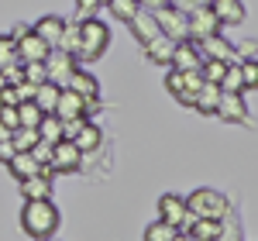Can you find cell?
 <instances>
[{"label":"cell","instance_id":"obj_10","mask_svg":"<svg viewBox=\"0 0 258 241\" xmlns=\"http://www.w3.org/2000/svg\"><path fill=\"white\" fill-rule=\"evenodd\" d=\"M200 55L203 59H217V62H238V48L231 45V41L224 38V35H210V38L197 41Z\"/></svg>","mask_w":258,"mask_h":241},{"label":"cell","instance_id":"obj_34","mask_svg":"<svg viewBox=\"0 0 258 241\" xmlns=\"http://www.w3.org/2000/svg\"><path fill=\"white\" fill-rule=\"evenodd\" d=\"M100 7H103L100 0H76V18H80V21L97 18V14H100Z\"/></svg>","mask_w":258,"mask_h":241},{"label":"cell","instance_id":"obj_31","mask_svg":"<svg viewBox=\"0 0 258 241\" xmlns=\"http://www.w3.org/2000/svg\"><path fill=\"white\" fill-rule=\"evenodd\" d=\"M241 66V80H244V93L258 90V59H238Z\"/></svg>","mask_w":258,"mask_h":241},{"label":"cell","instance_id":"obj_44","mask_svg":"<svg viewBox=\"0 0 258 241\" xmlns=\"http://www.w3.org/2000/svg\"><path fill=\"white\" fill-rule=\"evenodd\" d=\"M172 241H193V238H189L186 231H176V238H172Z\"/></svg>","mask_w":258,"mask_h":241},{"label":"cell","instance_id":"obj_45","mask_svg":"<svg viewBox=\"0 0 258 241\" xmlns=\"http://www.w3.org/2000/svg\"><path fill=\"white\" fill-rule=\"evenodd\" d=\"M4 86H7V76H4V73H0V90H4Z\"/></svg>","mask_w":258,"mask_h":241},{"label":"cell","instance_id":"obj_7","mask_svg":"<svg viewBox=\"0 0 258 241\" xmlns=\"http://www.w3.org/2000/svg\"><path fill=\"white\" fill-rule=\"evenodd\" d=\"M186 28H189V41H203V38H210V35H220V21L210 11V4L189 11L186 14Z\"/></svg>","mask_w":258,"mask_h":241},{"label":"cell","instance_id":"obj_21","mask_svg":"<svg viewBox=\"0 0 258 241\" xmlns=\"http://www.w3.org/2000/svg\"><path fill=\"white\" fill-rule=\"evenodd\" d=\"M7 169H11V176L21 183V179H28V176H38L41 162L35 159V152H14V159L7 162Z\"/></svg>","mask_w":258,"mask_h":241},{"label":"cell","instance_id":"obj_24","mask_svg":"<svg viewBox=\"0 0 258 241\" xmlns=\"http://www.w3.org/2000/svg\"><path fill=\"white\" fill-rule=\"evenodd\" d=\"M59 93H62V86H55V83H41L38 90H35V107H38L41 114H55Z\"/></svg>","mask_w":258,"mask_h":241},{"label":"cell","instance_id":"obj_4","mask_svg":"<svg viewBox=\"0 0 258 241\" xmlns=\"http://www.w3.org/2000/svg\"><path fill=\"white\" fill-rule=\"evenodd\" d=\"M76 69H80V59L69 55V52H62V48H52L45 55V83H55V86L66 90V83H69V76Z\"/></svg>","mask_w":258,"mask_h":241},{"label":"cell","instance_id":"obj_15","mask_svg":"<svg viewBox=\"0 0 258 241\" xmlns=\"http://www.w3.org/2000/svg\"><path fill=\"white\" fill-rule=\"evenodd\" d=\"M31 31H35L48 48H59V45H62V31H66V21L55 18V14H45L41 21H35V28H31Z\"/></svg>","mask_w":258,"mask_h":241},{"label":"cell","instance_id":"obj_33","mask_svg":"<svg viewBox=\"0 0 258 241\" xmlns=\"http://www.w3.org/2000/svg\"><path fill=\"white\" fill-rule=\"evenodd\" d=\"M21 76L28 83H45V62H21Z\"/></svg>","mask_w":258,"mask_h":241},{"label":"cell","instance_id":"obj_32","mask_svg":"<svg viewBox=\"0 0 258 241\" xmlns=\"http://www.w3.org/2000/svg\"><path fill=\"white\" fill-rule=\"evenodd\" d=\"M11 62H21L18 59V45H14L11 35H0V73H4Z\"/></svg>","mask_w":258,"mask_h":241},{"label":"cell","instance_id":"obj_48","mask_svg":"<svg viewBox=\"0 0 258 241\" xmlns=\"http://www.w3.org/2000/svg\"><path fill=\"white\" fill-rule=\"evenodd\" d=\"M0 107H4V103H0Z\"/></svg>","mask_w":258,"mask_h":241},{"label":"cell","instance_id":"obj_36","mask_svg":"<svg viewBox=\"0 0 258 241\" xmlns=\"http://www.w3.org/2000/svg\"><path fill=\"white\" fill-rule=\"evenodd\" d=\"M210 0H169V7H176L182 14H189V11H197V7H207Z\"/></svg>","mask_w":258,"mask_h":241},{"label":"cell","instance_id":"obj_11","mask_svg":"<svg viewBox=\"0 0 258 241\" xmlns=\"http://www.w3.org/2000/svg\"><path fill=\"white\" fill-rule=\"evenodd\" d=\"M217 117L227 120V124H244V120H248V103H244V93H220Z\"/></svg>","mask_w":258,"mask_h":241},{"label":"cell","instance_id":"obj_17","mask_svg":"<svg viewBox=\"0 0 258 241\" xmlns=\"http://www.w3.org/2000/svg\"><path fill=\"white\" fill-rule=\"evenodd\" d=\"M141 48H145L148 62H155V66H172V52H176V41L169 38V35H155L152 41H145Z\"/></svg>","mask_w":258,"mask_h":241},{"label":"cell","instance_id":"obj_5","mask_svg":"<svg viewBox=\"0 0 258 241\" xmlns=\"http://www.w3.org/2000/svg\"><path fill=\"white\" fill-rule=\"evenodd\" d=\"M11 38H14V45H18V59L21 62H45V55L52 52L28 24H18V28L11 31Z\"/></svg>","mask_w":258,"mask_h":241},{"label":"cell","instance_id":"obj_42","mask_svg":"<svg viewBox=\"0 0 258 241\" xmlns=\"http://www.w3.org/2000/svg\"><path fill=\"white\" fill-rule=\"evenodd\" d=\"M138 7H141V11H152V14H155V11H162V7H169V0H138Z\"/></svg>","mask_w":258,"mask_h":241},{"label":"cell","instance_id":"obj_43","mask_svg":"<svg viewBox=\"0 0 258 241\" xmlns=\"http://www.w3.org/2000/svg\"><path fill=\"white\" fill-rule=\"evenodd\" d=\"M7 138H11V128H7V124L0 120V141H7Z\"/></svg>","mask_w":258,"mask_h":241},{"label":"cell","instance_id":"obj_35","mask_svg":"<svg viewBox=\"0 0 258 241\" xmlns=\"http://www.w3.org/2000/svg\"><path fill=\"white\" fill-rule=\"evenodd\" d=\"M165 90H169V93H172V97L179 100V93H182V73L169 69V73H165Z\"/></svg>","mask_w":258,"mask_h":241},{"label":"cell","instance_id":"obj_29","mask_svg":"<svg viewBox=\"0 0 258 241\" xmlns=\"http://www.w3.org/2000/svg\"><path fill=\"white\" fill-rule=\"evenodd\" d=\"M172 238H176V227L165 221H152L145 227V241H172Z\"/></svg>","mask_w":258,"mask_h":241},{"label":"cell","instance_id":"obj_3","mask_svg":"<svg viewBox=\"0 0 258 241\" xmlns=\"http://www.w3.org/2000/svg\"><path fill=\"white\" fill-rule=\"evenodd\" d=\"M107 45H110V28H107L103 21L100 18L80 21V48H76V59L93 62L107 52Z\"/></svg>","mask_w":258,"mask_h":241},{"label":"cell","instance_id":"obj_46","mask_svg":"<svg viewBox=\"0 0 258 241\" xmlns=\"http://www.w3.org/2000/svg\"><path fill=\"white\" fill-rule=\"evenodd\" d=\"M100 4H110V0H100Z\"/></svg>","mask_w":258,"mask_h":241},{"label":"cell","instance_id":"obj_37","mask_svg":"<svg viewBox=\"0 0 258 241\" xmlns=\"http://www.w3.org/2000/svg\"><path fill=\"white\" fill-rule=\"evenodd\" d=\"M41 86V83H38ZM35 83H28V80H21V83H14V90H18V100H35V90H38Z\"/></svg>","mask_w":258,"mask_h":241},{"label":"cell","instance_id":"obj_14","mask_svg":"<svg viewBox=\"0 0 258 241\" xmlns=\"http://www.w3.org/2000/svg\"><path fill=\"white\" fill-rule=\"evenodd\" d=\"M203 66V55H200L197 41H176V52H172V66L169 69H176V73H189V69H200Z\"/></svg>","mask_w":258,"mask_h":241},{"label":"cell","instance_id":"obj_12","mask_svg":"<svg viewBox=\"0 0 258 241\" xmlns=\"http://www.w3.org/2000/svg\"><path fill=\"white\" fill-rule=\"evenodd\" d=\"M21 193H24V200H52V169L41 165L38 176L21 179Z\"/></svg>","mask_w":258,"mask_h":241},{"label":"cell","instance_id":"obj_26","mask_svg":"<svg viewBox=\"0 0 258 241\" xmlns=\"http://www.w3.org/2000/svg\"><path fill=\"white\" fill-rule=\"evenodd\" d=\"M38 138L48 141V145H55V141H62V120L55 117V114H45L38 124Z\"/></svg>","mask_w":258,"mask_h":241},{"label":"cell","instance_id":"obj_8","mask_svg":"<svg viewBox=\"0 0 258 241\" xmlns=\"http://www.w3.org/2000/svg\"><path fill=\"white\" fill-rule=\"evenodd\" d=\"M159 221L172 224L176 231H182L189 224V210H186V197L179 193H162L159 197Z\"/></svg>","mask_w":258,"mask_h":241},{"label":"cell","instance_id":"obj_6","mask_svg":"<svg viewBox=\"0 0 258 241\" xmlns=\"http://www.w3.org/2000/svg\"><path fill=\"white\" fill-rule=\"evenodd\" d=\"M83 159H86V155H83L80 148H76L69 138H62V141L52 145L48 169H52V176H55V172H76V169H83Z\"/></svg>","mask_w":258,"mask_h":241},{"label":"cell","instance_id":"obj_39","mask_svg":"<svg viewBox=\"0 0 258 241\" xmlns=\"http://www.w3.org/2000/svg\"><path fill=\"white\" fill-rule=\"evenodd\" d=\"M31 152H35V159H38L41 165H48V159H52V145H48V141H38Z\"/></svg>","mask_w":258,"mask_h":241},{"label":"cell","instance_id":"obj_1","mask_svg":"<svg viewBox=\"0 0 258 241\" xmlns=\"http://www.w3.org/2000/svg\"><path fill=\"white\" fill-rule=\"evenodd\" d=\"M62 224V214L52 200H24V210H21V227L31 241H45L55 238Z\"/></svg>","mask_w":258,"mask_h":241},{"label":"cell","instance_id":"obj_20","mask_svg":"<svg viewBox=\"0 0 258 241\" xmlns=\"http://www.w3.org/2000/svg\"><path fill=\"white\" fill-rule=\"evenodd\" d=\"M69 141L80 148L83 155H90V152H97L100 145H103V131H100V128H97L90 117H86V120H83V128L76 131V138H69Z\"/></svg>","mask_w":258,"mask_h":241},{"label":"cell","instance_id":"obj_18","mask_svg":"<svg viewBox=\"0 0 258 241\" xmlns=\"http://www.w3.org/2000/svg\"><path fill=\"white\" fill-rule=\"evenodd\" d=\"M66 90H73V93H80L83 100H100V80L93 73H86V69H76L69 83H66Z\"/></svg>","mask_w":258,"mask_h":241},{"label":"cell","instance_id":"obj_25","mask_svg":"<svg viewBox=\"0 0 258 241\" xmlns=\"http://www.w3.org/2000/svg\"><path fill=\"white\" fill-rule=\"evenodd\" d=\"M38 141H41L38 128H14V131H11V145H14L18 152H31Z\"/></svg>","mask_w":258,"mask_h":241},{"label":"cell","instance_id":"obj_19","mask_svg":"<svg viewBox=\"0 0 258 241\" xmlns=\"http://www.w3.org/2000/svg\"><path fill=\"white\" fill-rule=\"evenodd\" d=\"M127 28H131V35L145 45V41H152L155 35H162V28H159V21H155V14L152 11H138L135 18L127 21Z\"/></svg>","mask_w":258,"mask_h":241},{"label":"cell","instance_id":"obj_41","mask_svg":"<svg viewBox=\"0 0 258 241\" xmlns=\"http://www.w3.org/2000/svg\"><path fill=\"white\" fill-rule=\"evenodd\" d=\"M14 152H18V148L11 145V138H7V141H0V162H4V165L14 159Z\"/></svg>","mask_w":258,"mask_h":241},{"label":"cell","instance_id":"obj_38","mask_svg":"<svg viewBox=\"0 0 258 241\" xmlns=\"http://www.w3.org/2000/svg\"><path fill=\"white\" fill-rule=\"evenodd\" d=\"M0 120L14 131V128H21V117H18V107H0Z\"/></svg>","mask_w":258,"mask_h":241},{"label":"cell","instance_id":"obj_47","mask_svg":"<svg viewBox=\"0 0 258 241\" xmlns=\"http://www.w3.org/2000/svg\"><path fill=\"white\" fill-rule=\"evenodd\" d=\"M45 241H52V238H45Z\"/></svg>","mask_w":258,"mask_h":241},{"label":"cell","instance_id":"obj_27","mask_svg":"<svg viewBox=\"0 0 258 241\" xmlns=\"http://www.w3.org/2000/svg\"><path fill=\"white\" fill-rule=\"evenodd\" d=\"M220 93H244V80H241L238 62L227 66V73H224V80H220Z\"/></svg>","mask_w":258,"mask_h":241},{"label":"cell","instance_id":"obj_23","mask_svg":"<svg viewBox=\"0 0 258 241\" xmlns=\"http://www.w3.org/2000/svg\"><path fill=\"white\" fill-rule=\"evenodd\" d=\"M217 103H220V86L217 83H203V90L197 93V100H193V110H200V114H217Z\"/></svg>","mask_w":258,"mask_h":241},{"label":"cell","instance_id":"obj_2","mask_svg":"<svg viewBox=\"0 0 258 241\" xmlns=\"http://www.w3.org/2000/svg\"><path fill=\"white\" fill-rule=\"evenodd\" d=\"M186 210H189V217H200V221H224L231 214V200L220 190L200 186L186 197Z\"/></svg>","mask_w":258,"mask_h":241},{"label":"cell","instance_id":"obj_16","mask_svg":"<svg viewBox=\"0 0 258 241\" xmlns=\"http://www.w3.org/2000/svg\"><path fill=\"white\" fill-rule=\"evenodd\" d=\"M55 117H59V120H80V117H86V100H83L80 93H73V90H62L59 103H55Z\"/></svg>","mask_w":258,"mask_h":241},{"label":"cell","instance_id":"obj_30","mask_svg":"<svg viewBox=\"0 0 258 241\" xmlns=\"http://www.w3.org/2000/svg\"><path fill=\"white\" fill-rule=\"evenodd\" d=\"M107 7H110V14H114L117 21H124V24H127V21H131V18H135V14L141 11L138 0H110Z\"/></svg>","mask_w":258,"mask_h":241},{"label":"cell","instance_id":"obj_13","mask_svg":"<svg viewBox=\"0 0 258 241\" xmlns=\"http://www.w3.org/2000/svg\"><path fill=\"white\" fill-rule=\"evenodd\" d=\"M210 11L217 14L220 28H238V24H244V18H248V11H244L241 0H210Z\"/></svg>","mask_w":258,"mask_h":241},{"label":"cell","instance_id":"obj_22","mask_svg":"<svg viewBox=\"0 0 258 241\" xmlns=\"http://www.w3.org/2000/svg\"><path fill=\"white\" fill-rule=\"evenodd\" d=\"M193 241H217L224 234V221H200V217H189V224L182 227Z\"/></svg>","mask_w":258,"mask_h":241},{"label":"cell","instance_id":"obj_40","mask_svg":"<svg viewBox=\"0 0 258 241\" xmlns=\"http://www.w3.org/2000/svg\"><path fill=\"white\" fill-rule=\"evenodd\" d=\"M0 103H4V107H18V90H14V86H4V90H0Z\"/></svg>","mask_w":258,"mask_h":241},{"label":"cell","instance_id":"obj_9","mask_svg":"<svg viewBox=\"0 0 258 241\" xmlns=\"http://www.w3.org/2000/svg\"><path fill=\"white\" fill-rule=\"evenodd\" d=\"M155 21H159L162 35H169L172 41H186V38H189L186 14H182V11H176V7H162V11H155Z\"/></svg>","mask_w":258,"mask_h":241},{"label":"cell","instance_id":"obj_28","mask_svg":"<svg viewBox=\"0 0 258 241\" xmlns=\"http://www.w3.org/2000/svg\"><path fill=\"white\" fill-rule=\"evenodd\" d=\"M18 117H21V128H38L45 114L35 107V100H21L18 103Z\"/></svg>","mask_w":258,"mask_h":241}]
</instances>
